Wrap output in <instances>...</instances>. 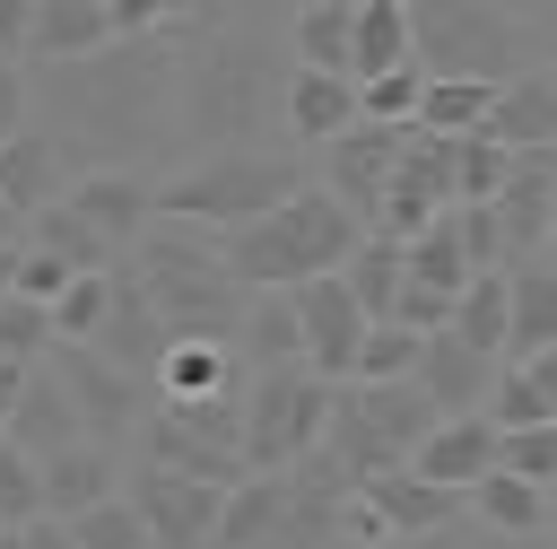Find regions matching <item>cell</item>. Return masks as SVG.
I'll return each mask as SVG.
<instances>
[{
	"instance_id": "21",
	"label": "cell",
	"mask_w": 557,
	"mask_h": 549,
	"mask_svg": "<svg viewBox=\"0 0 557 549\" xmlns=\"http://www.w3.org/2000/svg\"><path fill=\"white\" fill-rule=\"evenodd\" d=\"M35 488H44V514H52V523H70L78 505H96V497H113V488H122V453H113V444H96V436H78V444H61V453H44V462H35Z\"/></svg>"
},
{
	"instance_id": "50",
	"label": "cell",
	"mask_w": 557,
	"mask_h": 549,
	"mask_svg": "<svg viewBox=\"0 0 557 549\" xmlns=\"http://www.w3.org/2000/svg\"><path fill=\"white\" fill-rule=\"evenodd\" d=\"M226 9H235V0H191V17H200V26H218Z\"/></svg>"
},
{
	"instance_id": "45",
	"label": "cell",
	"mask_w": 557,
	"mask_h": 549,
	"mask_svg": "<svg viewBox=\"0 0 557 549\" xmlns=\"http://www.w3.org/2000/svg\"><path fill=\"white\" fill-rule=\"evenodd\" d=\"M70 279H78V270H70V261H52V253H35V244H26V235H17V279H9V288H17V296H26V305H52V296H61V288H70Z\"/></svg>"
},
{
	"instance_id": "36",
	"label": "cell",
	"mask_w": 557,
	"mask_h": 549,
	"mask_svg": "<svg viewBox=\"0 0 557 549\" xmlns=\"http://www.w3.org/2000/svg\"><path fill=\"white\" fill-rule=\"evenodd\" d=\"M26 244H35V253H52V261H70V270H113V253H104V244H96V235L61 209V200L26 218Z\"/></svg>"
},
{
	"instance_id": "26",
	"label": "cell",
	"mask_w": 557,
	"mask_h": 549,
	"mask_svg": "<svg viewBox=\"0 0 557 549\" xmlns=\"http://www.w3.org/2000/svg\"><path fill=\"white\" fill-rule=\"evenodd\" d=\"M0 436H9L17 453H35V462H44V453H61V444H78V410H70V392L52 383V366H44V357L26 366L17 410H9V427H0Z\"/></svg>"
},
{
	"instance_id": "24",
	"label": "cell",
	"mask_w": 557,
	"mask_h": 549,
	"mask_svg": "<svg viewBox=\"0 0 557 549\" xmlns=\"http://www.w3.org/2000/svg\"><path fill=\"white\" fill-rule=\"evenodd\" d=\"M487 427H557V349L540 357H505L487 375V401H479Z\"/></svg>"
},
{
	"instance_id": "27",
	"label": "cell",
	"mask_w": 557,
	"mask_h": 549,
	"mask_svg": "<svg viewBox=\"0 0 557 549\" xmlns=\"http://www.w3.org/2000/svg\"><path fill=\"white\" fill-rule=\"evenodd\" d=\"M235 366L244 375H261V366H305V340H296V305H287V288H252L244 296V322H235Z\"/></svg>"
},
{
	"instance_id": "48",
	"label": "cell",
	"mask_w": 557,
	"mask_h": 549,
	"mask_svg": "<svg viewBox=\"0 0 557 549\" xmlns=\"http://www.w3.org/2000/svg\"><path fill=\"white\" fill-rule=\"evenodd\" d=\"M17 549H70V532L52 514H35V523H17Z\"/></svg>"
},
{
	"instance_id": "18",
	"label": "cell",
	"mask_w": 557,
	"mask_h": 549,
	"mask_svg": "<svg viewBox=\"0 0 557 549\" xmlns=\"http://www.w3.org/2000/svg\"><path fill=\"white\" fill-rule=\"evenodd\" d=\"M348 122H357V78H339V70H287V78H278V131H287V139L322 148V139H339Z\"/></svg>"
},
{
	"instance_id": "25",
	"label": "cell",
	"mask_w": 557,
	"mask_h": 549,
	"mask_svg": "<svg viewBox=\"0 0 557 549\" xmlns=\"http://www.w3.org/2000/svg\"><path fill=\"white\" fill-rule=\"evenodd\" d=\"M113 26H104V0H35V26H26V70H61V61H87L104 52Z\"/></svg>"
},
{
	"instance_id": "7",
	"label": "cell",
	"mask_w": 557,
	"mask_h": 549,
	"mask_svg": "<svg viewBox=\"0 0 557 549\" xmlns=\"http://www.w3.org/2000/svg\"><path fill=\"white\" fill-rule=\"evenodd\" d=\"M435 427V401L400 375V383H331V418H322V453L339 462V479H374L400 471L409 444Z\"/></svg>"
},
{
	"instance_id": "47",
	"label": "cell",
	"mask_w": 557,
	"mask_h": 549,
	"mask_svg": "<svg viewBox=\"0 0 557 549\" xmlns=\"http://www.w3.org/2000/svg\"><path fill=\"white\" fill-rule=\"evenodd\" d=\"M26 26H35V0H0V61H26Z\"/></svg>"
},
{
	"instance_id": "1",
	"label": "cell",
	"mask_w": 557,
	"mask_h": 549,
	"mask_svg": "<svg viewBox=\"0 0 557 549\" xmlns=\"http://www.w3.org/2000/svg\"><path fill=\"white\" fill-rule=\"evenodd\" d=\"M35 113L52 131V148L70 157V174L87 166H131L148 148L174 139V35H113L87 61L35 70Z\"/></svg>"
},
{
	"instance_id": "32",
	"label": "cell",
	"mask_w": 557,
	"mask_h": 549,
	"mask_svg": "<svg viewBox=\"0 0 557 549\" xmlns=\"http://www.w3.org/2000/svg\"><path fill=\"white\" fill-rule=\"evenodd\" d=\"M444 331L496 366V357H505V270H470L461 296H453V314H444Z\"/></svg>"
},
{
	"instance_id": "38",
	"label": "cell",
	"mask_w": 557,
	"mask_h": 549,
	"mask_svg": "<svg viewBox=\"0 0 557 549\" xmlns=\"http://www.w3.org/2000/svg\"><path fill=\"white\" fill-rule=\"evenodd\" d=\"M409 357H418V331H400V322H366V340H357V357H348V383H400Z\"/></svg>"
},
{
	"instance_id": "28",
	"label": "cell",
	"mask_w": 557,
	"mask_h": 549,
	"mask_svg": "<svg viewBox=\"0 0 557 549\" xmlns=\"http://www.w3.org/2000/svg\"><path fill=\"white\" fill-rule=\"evenodd\" d=\"M461 514H479L496 540H540L548 532V488H531V479H513V471H479L470 488H461Z\"/></svg>"
},
{
	"instance_id": "3",
	"label": "cell",
	"mask_w": 557,
	"mask_h": 549,
	"mask_svg": "<svg viewBox=\"0 0 557 549\" xmlns=\"http://www.w3.org/2000/svg\"><path fill=\"white\" fill-rule=\"evenodd\" d=\"M122 270L139 279V296H148V314L165 322V340H235L244 296H252V288L226 270L218 235L174 227V218H148L139 244L122 253Z\"/></svg>"
},
{
	"instance_id": "6",
	"label": "cell",
	"mask_w": 557,
	"mask_h": 549,
	"mask_svg": "<svg viewBox=\"0 0 557 549\" xmlns=\"http://www.w3.org/2000/svg\"><path fill=\"white\" fill-rule=\"evenodd\" d=\"M296 183H305V174H296V157H278V148H218V157H191V166L157 174L148 200H157V218H174V227L235 235V227H252L261 209H278Z\"/></svg>"
},
{
	"instance_id": "12",
	"label": "cell",
	"mask_w": 557,
	"mask_h": 549,
	"mask_svg": "<svg viewBox=\"0 0 557 549\" xmlns=\"http://www.w3.org/2000/svg\"><path fill=\"white\" fill-rule=\"evenodd\" d=\"M148 192H157V174H131V166H87V174H70V183H61V209H70V218H78V227H87V235L122 261V253L139 244V227L157 218V200H148Z\"/></svg>"
},
{
	"instance_id": "13",
	"label": "cell",
	"mask_w": 557,
	"mask_h": 549,
	"mask_svg": "<svg viewBox=\"0 0 557 549\" xmlns=\"http://www.w3.org/2000/svg\"><path fill=\"white\" fill-rule=\"evenodd\" d=\"M287 305H296L305 366H313L322 383H348V357H357V340H366V314H357V296L339 288V270H322V279H296V288H287Z\"/></svg>"
},
{
	"instance_id": "16",
	"label": "cell",
	"mask_w": 557,
	"mask_h": 549,
	"mask_svg": "<svg viewBox=\"0 0 557 549\" xmlns=\"http://www.w3.org/2000/svg\"><path fill=\"white\" fill-rule=\"evenodd\" d=\"M104 366H122V375H157V357H165V322L148 314V296H139V279L113 261V288H104V322H96V340H87Z\"/></svg>"
},
{
	"instance_id": "53",
	"label": "cell",
	"mask_w": 557,
	"mask_h": 549,
	"mask_svg": "<svg viewBox=\"0 0 557 549\" xmlns=\"http://www.w3.org/2000/svg\"><path fill=\"white\" fill-rule=\"evenodd\" d=\"M270 9H287V17H296V9H305V0H270Z\"/></svg>"
},
{
	"instance_id": "14",
	"label": "cell",
	"mask_w": 557,
	"mask_h": 549,
	"mask_svg": "<svg viewBox=\"0 0 557 549\" xmlns=\"http://www.w3.org/2000/svg\"><path fill=\"white\" fill-rule=\"evenodd\" d=\"M392 157H400V131L392 122H348L339 139H322V192L366 227L374 200H383V183H392Z\"/></svg>"
},
{
	"instance_id": "2",
	"label": "cell",
	"mask_w": 557,
	"mask_h": 549,
	"mask_svg": "<svg viewBox=\"0 0 557 549\" xmlns=\"http://www.w3.org/2000/svg\"><path fill=\"white\" fill-rule=\"evenodd\" d=\"M278 44L261 26H209L191 52H174V139L191 157L218 148H261V131H278Z\"/></svg>"
},
{
	"instance_id": "23",
	"label": "cell",
	"mask_w": 557,
	"mask_h": 549,
	"mask_svg": "<svg viewBox=\"0 0 557 549\" xmlns=\"http://www.w3.org/2000/svg\"><path fill=\"white\" fill-rule=\"evenodd\" d=\"M61 183H70V157L52 148V131H44V122H26L17 139H0V209H9V218L52 209V200H61Z\"/></svg>"
},
{
	"instance_id": "41",
	"label": "cell",
	"mask_w": 557,
	"mask_h": 549,
	"mask_svg": "<svg viewBox=\"0 0 557 549\" xmlns=\"http://www.w3.org/2000/svg\"><path fill=\"white\" fill-rule=\"evenodd\" d=\"M409 113H418V70L357 78V122H392V131H409Z\"/></svg>"
},
{
	"instance_id": "17",
	"label": "cell",
	"mask_w": 557,
	"mask_h": 549,
	"mask_svg": "<svg viewBox=\"0 0 557 549\" xmlns=\"http://www.w3.org/2000/svg\"><path fill=\"white\" fill-rule=\"evenodd\" d=\"M496 148H557V78H548V61H531V70H513V78H496V96H487V122H479Z\"/></svg>"
},
{
	"instance_id": "5",
	"label": "cell",
	"mask_w": 557,
	"mask_h": 549,
	"mask_svg": "<svg viewBox=\"0 0 557 549\" xmlns=\"http://www.w3.org/2000/svg\"><path fill=\"white\" fill-rule=\"evenodd\" d=\"M540 61L531 17H513L505 0H409V70L418 78H513Z\"/></svg>"
},
{
	"instance_id": "11",
	"label": "cell",
	"mask_w": 557,
	"mask_h": 549,
	"mask_svg": "<svg viewBox=\"0 0 557 549\" xmlns=\"http://www.w3.org/2000/svg\"><path fill=\"white\" fill-rule=\"evenodd\" d=\"M122 497L148 532V549H209L218 532V497L209 479H183V471H157V462H122Z\"/></svg>"
},
{
	"instance_id": "35",
	"label": "cell",
	"mask_w": 557,
	"mask_h": 549,
	"mask_svg": "<svg viewBox=\"0 0 557 549\" xmlns=\"http://www.w3.org/2000/svg\"><path fill=\"white\" fill-rule=\"evenodd\" d=\"M513 174V148H496L487 131H461L453 139V200H496Z\"/></svg>"
},
{
	"instance_id": "15",
	"label": "cell",
	"mask_w": 557,
	"mask_h": 549,
	"mask_svg": "<svg viewBox=\"0 0 557 549\" xmlns=\"http://www.w3.org/2000/svg\"><path fill=\"white\" fill-rule=\"evenodd\" d=\"M487 209H496V227H505V261L548 253V235H557V148H522L513 174H505V192H496Z\"/></svg>"
},
{
	"instance_id": "34",
	"label": "cell",
	"mask_w": 557,
	"mask_h": 549,
	"mask_svg": "<svg viewBox=\"0 0 557 549\" xmlns=\"http://www.w3.org/2000/svg\"><path fill=\"white\" fill-rule=\"evenodd\" d=\"M287 52H296V70H339L348 78V0H305L287 17Z\"/></svg>"
},
{
	"instance_id": "30",
	"label": "cell",
	"mask_w": 557,
	"mask_h": 549,
	"mask_svg": "<svg viewBox=\"0 0 557 549\" xmlns=\"http://www.w3.org/2000/svg\"><path fill=\"white\" fill-rule=\"evenodd\" d=\"M409 70V0H348V78Z\"/></svg>"
},
{
	"instance_id": "22",
	"label": "cell",
	"mask_w": 557,
	"mask_h": 549,
	"mask_svg": "<svg viewBox=\"0 0 557 549\" xmlns=\"http://www.w3.org/2000/svg\"><path fill=\"white\" fill-rule=\"evenodd\" d=\"M487 357L479 349H461L453 331H418V357H409V383L435 401V418H453V410H479L487 401Z\"/></svg>"
},
{
	"instance_id": "46",
	"label": "cell",
	"mask_w": 557,
	"mask_h": 549,
	"mask_svg": "<svg viewBox=\"0 0 557 549\" xmlns=\"http://www.w3.org/2000/svg\"><path fill=\"white\" fill-rule=\"evenodd\" d=\"M35 122V87H26V61H0V139H17Z\"/></svg>"
},
{
	"instance_id": "19",
	"label": "cell",
	"mask_w": 557,
	"mask_h": 549,
	"mask_svg": "<svg viewBox=\"0 0 557 549\" xmlns=\"http://www.w3.org/2000/svg\"><path fill=\"white\" fill-rule=\"evenodd\" d=\"M540 349H557V270L548 253H522L505 261V357H540Z\"/></svg>"
},
{
	"instance_id": "40",
	"label": "cell",
	"mask_w": 557,
	"mask_h": 549,
	"mask_svg": "<svg viewBox=\"0 0 557 549\" xmlns=\"http://www.w3.org/2000/svg\"><path fill=\"white\" fill-rule=\"evenodd\" d=\"M104 288H113V270H78L44 314H52V340H96V322H104Z\"/></svg>"
},
{
	"instance_id": "33",
	"label": "cell",
	"mask_w": 557,
	"mask_h": 549,
	"mask_svg": "<svg viewBox=\"0 0 557 549\" xmlns=\"http://www.w3.org/2000/svg\"><path fill=\"white\" fill-rule=\"evenodd\" d=\"M487 96H496V87H479V78H418V113H409V131L461 139V131L487 122Z\"/></svg>"
},
{
	"instance_id": "20",
	"label": "cell",
	"mask_w": 557,
	"mask_h": 549,
	"mask_svg": "<svg viewBox=\"0 0 557 549\" xmlns=\"http://www.w3.org/2000/svg\"><path fill=\"white\" fill-rule=\"evenodd\" d=\"M487 462H496V427H487L479 410H453V418H435V427L409 444V471L435 479V488H453V497H461Z\"/></svg>"
},
{
	"instance_id": "37",
	"label": "cell",
	"mask_w": 557,
	"mask_h": 549,
	"mask_svg": "<svg viewBox=\"0 0 557 549\" xmlns=\"http://www.w3.org/2000/svg\"><path fill=\"white\" fill-rule=\"evenodd\" d=\"M70 549H148V532H139V514H131V497L113 488V497H96V505H78L70 523Z\"/></svg>"
},
{
	"instance_id": "8",
	"label": "cell",
	"mask_w": 557,
	"mask_h": 549,
	"mask_svg": "<svg viewBox=\"0 0 557 549\" xmlns=\"http://www.w3.org/2000/svg\"><path fill=\"white\" fill-rule=\"evenodd\" d=\"M322 418H331V383L313 366H261L244 375L235 392V444H244V471H287L322 444Z\"/></svg>"
},
{
	"instance_id": "29",
	"label": "cell",
	"mask_w": 557,
	"mask_h": 549,
	"mask_svg": "<svg viewBox=\"0 0 557 549\" xmlns=\"http://www.w3.org/2000/svg\"><path fill=\"white\" fill-rule=\"evenodd\" d=\"M235 383H244V366H235L226 340H165V357L148 375L157 401H209V392H235Z\"/></svg>"
},
{
	"instance_id": "51",
	"label": "cell",
	"mask_w": 557,
	"mask_h": 549,
	"mask_svg": "<svg viewBox=\"0 0 557 549\" xmlns=\"http://www.w3.org/2000/svg\"><path fill=\"white\" fill-rule=\"evenodd\" d=\"M9 279H17V244H0V296H9Z\"/></svg>"
},
{
	"instance_id": "4",
	"label": "cell",
	"mask_w": 557,
	"mask_h": 549,
	"mask_svg": "<svg viewBox=\"0 0 557 549\" xmlns=\"http://www.w3.org/2000/svg\"><path fill=\"white\" fill-rule=\"evenodd\" d=\"M357 235H366V227H357L322 183H296L278 209H261L252 227L218 235V253H226V270H235L244 288H296V279L339 270V261L357 253Z\"/></svg>"
},
{
	"instance_id": "10",
	"label": "cell",
	"mask_w": 557,
	"mask_h": 549,
	"mask_svg": "<svg viewBox=\"0 0 557 549\" xmlns=\"http://www.w3.org/2000/svg\"><path fill=\"white\" fill-rule=\"evenodd\" d=\"M44 366H52V383L70 392V410H78V436H96V444H131V427H139V410H148V383L139 375H122V366H104L87 340H52L44 349Z\"/></svg>"
},
{
	"instance_id": "52",
	"label": "cell",
	"mask_w": 557,
	"mask_h": 549,
	"mask_svg": "<svg viewBox=\"0 0 557 549\" xmlns=\"http://www.w3.org/2000/svg\"><path fill=\"white\" fill-rule=\"evenodd\" d=\"M0 549H17V523H0Z\"/></svg>"
},
{
	"instance_id": "49",
	"label": "cell",
	"mask_w": 557,
	"mask_h": 549,
	"mask_svg": "<svg viewBox=\"0 0 557 549\" xmlns=\"http://www.w3.org/2000/svg\"><path fill=\"white\" fill-rule=\"evenodd\" d=\"M17 383H26V366H17V357H0V427H9V410H17Z\"/></svg>"
},
{
	"instance_id": "39",
	"label": "cell",
	"mask_w": 557,
	"mask_h": 549,
	"mask_svg": "<svg viewBox=\"0 0 557 549\" xmlns=\"http://www.w3.org/2000/svg\"><path fill=\"white\" fill-rule=\"evenodd\" d=\"M487 471H513L531 488H557V427H496V462Z\"/></svg>"
},
{
	"instance_id": "44",
	"label": "cell",
	"mask_w": 557,
	"mask_h": 549,
	"mask_svg": "<svg viewBox=\"0 0 557 549\" xmlns=\"http://www.w3.org/2000/svg\"><path fill=\"white\" fill-rule=\"evenodd\" d=\"M44 514V488H35V453H17L0 436V523H35Z\"/></svg>"
},
{
	"instance_id": "9",
	"label": "cell",
	"mask_w": 557,
	"mask_h": 549,
	"mask_svg": "<svg viewBox=\"0 0 557 549\" xmlns=\"http://www.w3.org/2000/svg\"><path fill=\"white\" fill-rule=\"evenodd\" d=\"M235 392H244V383H235ZM235 392H209V401H157V392H148V410H139V427H131V453L157 462V471H183V479L235 488V479H244Z\"/></svg>"
},
{
	"instance_id": "42",
	"label": "cell",
	"mask_w": 557,
	"mask_h": 549,
	"mask_svg": "<svg viewBox=\"0 0 557 549\" xmlns=\"http://www.w3.org/2000/svg\"><path fill=\"white\" fill-rule=\"evenodd\" d=\"M44 349H52V314H44V305H26V296L9 288V296H0V357L35 366Z\"/></svg>"
},
{
	"instance_id": "43",
	"label": "cell",
	"mask_w": 557,
	"mask_h": 549,
	"mask_svg": "<svg viewBox=\"0 0 557 549\" xmlns=\"http://www.w3.org/2000/svg\"><path fill=\"white\" fill-rule=\"evenodd\" d=\"M104 26L113 35H183L200 17H191V0H104Z\"/></svg>"
},
{
	"instance_id": "31",
	"label": "cell",
	"mask_w": 557,
	"mask_h": 549,
	"mask_svg": "<svg viewBox=\"0 0 557 549\" xmlns=\"http://www.w3.org/2000/svg\"><path fill=\"white\" fill-rule=\"evenodd\" d=\"M339 288L357 296V314H366V322H392V305H400V244L366 227V235H357V253L339 261Z\"/></svg>"
}]
</instances>
